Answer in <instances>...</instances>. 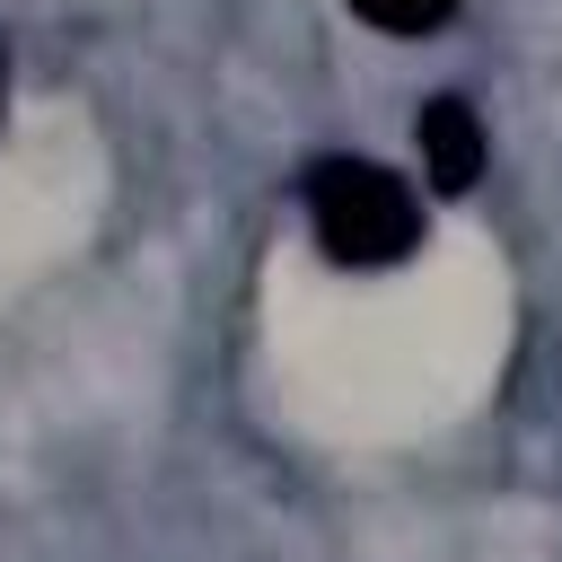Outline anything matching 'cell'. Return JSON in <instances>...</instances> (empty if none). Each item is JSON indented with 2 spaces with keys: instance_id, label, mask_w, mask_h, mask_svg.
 Wrapping results in <instances>:
<instances>
[{
  "instance_id": "cell-4",
  "label": "cell",
  "mask_w": 562,
  "mask_h": 562,
  "mask_svg": "<svg viewBox=\"0 0 562 562\" xmlns=\"http://www.w3.org/2000/svg\"><path fill=\"white\" fill-rule=\"evenodd\" d=\"M0 105H9V44H0Z\"/></svg>"
},
{
  "instance_id": "cell-2",
  "label": "cell",
  "mask_w": 562,
  "mask_h": 562,
  "mask_svg": "<svg viewBox=\"0 0 562 562\" xmlns=\"http://www.w3.org/2000/svg\"><path fill=\"white\" fill-rule=\"evenodd\" d=\"M413 140H422V176H430L439 193H474V184H483L492 140H483V114H474L465 97H422Z\"/></svg>"
},
{
  "instance_id": "cell-3",
  "label": "cell",
  "mask_w": 562,
  "mask_h": 562,
  "mask_svg": "<svg viewBox=\"0 0 562 562\" xmlns=\"http://www.w3.org/2000/svg\"><path fill=\"white\" fill-rule=\"evenodd\" d=\"M360 26H378V35H439L448 18H457V0H342Z\"/></svg>"
},
{
  "instance_id": "cell-1",
  "label": "cell",
  "mask_w": 562,
  "mask_h": 562,
  "mask_svg": "<svg viewBox=\"0 0 562 562\" xmlns=\"http://www.w3.org/2000/svg\"><path fill=\"white\" fill-rule=\"evenodd\" d=\"M299 202H307V228H316L325 263H342V272H386V263H404L422 246V202L378 158H351V149L316 158Z\"/></svg>"
}]
</instances>
